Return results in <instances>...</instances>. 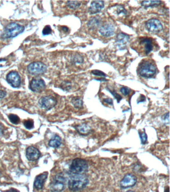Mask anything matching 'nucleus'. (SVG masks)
<instances>
[{
  "mask_svg": "<svg viewBox=\"0 0 170 192\" xmlns=\"http://www.w3.org/2000/svg\"><path fill=\"white\" fill-rule=\"evenodd\" d=\"M157 72V67L154 61L150 59L144 60L140 63L138 68V73L140 76L150 78Z\"/></svg>",
  "mask_w": 170,
  "mask_h": 192,
  "instance_id": "f257e3e1",
  "label": "nucleus"
},
{
  "mask_svg": "<svg viewBox=\"0 0 170 192\" xmlns=\"http://www.w3.org/2000/svg\"><path fill=\"white\" fill-rule=\"evenodd\" d=\"M89 180L84 174H74L69 178L68 186L70 190L77 191L87 186Z\"/></svg>",
  "mask_w": 170,
  "mask_h": 192,
  "instance_id": "f03ea898",
  "label": "nucleus"
},
{
  "mask_svg": "<svg viewBox=\"0 0 170 192\" xmlns=\"http://www.w3.org/2000/svg\"><path fill=\"white\" fill-rule=\"evenodd\" d=\"M25 27L23 26L16 23H11L5 27L1 37L3 39L16 37L23 33Z\"/></svg>",
  "mask_w": 170,
  "mask_h": 192,
  "instance_id": "7ed1b4c3",
  "label": "nucleus"
},
{
  "mask_svg": "<svg viewBox=\"0 0 170 192\" xmlns=\"http://www.w3.org/2000/svg\"><path fill=\"white\" fill-rule=\"evenodd\" d=\"M88 169V166L85 160L76 158L73 160L69 170L73 174H84Z\"/></svg>",
  "mask_w": 170,
  "mask_h": 192,
  "instance_id": "20e7f679",
  "label": "nucleus"
},
{
  "mask_svg": "<svg viewBox=\"0 0 170 192\" xmlns=\"http://www.w3.org/2000/svg\"><path fill=\"white\" fill-rule=\"evenodd\" d=\"M66 179L62 174L53 177L50 184V190L52 192H60L66 188Z\"/></svg>",
  "mask_w": 170,
  "mask_h": 192,
  "instance_id": "39448f33",
  "label": "nucleus"
},
{
  "mask_svg": "<svg viewBox=\"0 0 170 192\" xmlns=\"http://www.w3.org/2000/svg\"><path fill=\"white\" fill-rule=\"evenodd\" d=\"M138 52L143 53L146 55L149 54L154 48L153 40L148 37L140 38L139 39Z\"/></svg>",
  "mask_w": 170,
  "mask_h": 192,
  "instance_id": "423d86ee",
  "label": "nucleus"
},
{
  "mask_svg": "<svg viewBox=\"0 0 170 192\" xmlns=\"http://www.w3.org/2000/svg\"><path fill=\"white\" fill-rule=\"evenodd\" d=\"M46 65L41 62H35L30 63L28 66V71L32 75L43 74L46 71Z\"/></svg>",
  "mask_w": 170,
  "mask_h": 192,
  "instance_id": "0eeeda50",
  "label": "nucleus"
},
{
  "mask_svg": "<svg viewBox=\"0 0 170 192\" xmlns=\"http://www.w3.org/2000/svg\"><path fill=\"white\" fill-rule=\"evenodd\" d=\"M147 30L152 33L156 34L161 32L163 29V26L159 20L156 19H151L146 23Z\"/></svg>",
  "mask_w": 170,
  "mask_h": 192,
  "instance_id": "6e6552de",
  "label": "nucleus"
},
{
  "mask_svg": "<svg viewBox=\"0 0 170 192\" xmlns=\"http://www.w3.org/2000/svg\"><path fill=\"white\" fill-rule=\"evenodd\" d=\"M39 103L41 108L46 110H50L57 105V101L53 96H44L39 99Z\"/></svg>",
  "mask_w": 170,
  "mask_h": 192,
  "instance_id": "1a4fd4ad",
  "label": "nucleus"
},
{
  "mask_svg": "<svg viewBox=\"0 0 170 192\" xmlns=\"http://www.w3.org/2000/svg\"><path fill=\"white\" fill-rule=\"evenodd\" d=\"M45 82L39 77L34 78L30 84V88L34 92L41 93L45 89Z\"/></svg>",
  "mask_w": 170,
  "mask_h": 192,
  "instance_id": "9d476101",
  "label": "nucleus"
},
{
  "mask_svg": "<svg viewBox=\"0 0 170 192\" xmlns=\"http://www.w3.org/2000/svg\"><path fill=\"white\" fill-rule=\"evenodd\" d=\"M137 181V178L136 176L131 174H127L121 180L120 186L121 188H128L133 187L136 183Z\"/></svg>",
  "mask_w": 170,
  "mask_h": 192,
  "instance_id": "9b49d317",
  "label": "nucleus"
},
{
  "mask_svg": "<svg viewBox=\"0 0 170 192\" xmlns=\"http://www.w3.org/2000/svg\"><path fill=\"white\" fill-rule=\"evenodd\" d=\"M6 79L8 83L12 87L18 88L21 85V81L20 75L16 72H10L8 74Z\"/></svg>",
  "mask_w": 170,
  "mask_h": 192,
  "instance_id": "f8f14e48",
  "label": "nucleus"
},
{
  "mask_svg": "<svg viewBox=\"0 0 170 192\" xmlns=\"http://www.w3.org/2000/svg\"><path fill=\"white\" fill-rule=\"evenodd\" d=\"M26 157L29 161H35L41 157V153L37 148L33 146H30L26 150Z\"/></svg>",
  "mask_w": 170,
  "mask_h": 192,
  "instance_id": "ddd939ff",
  "label": "nucleus"
},
{
  "mask_svg": "<svg viewBox=\"0 0 170 192\" xmlns=\"http://www.w3.org/2000/svg\"><path fill=\"white\" fill-rule=\"evenodd\" d=\"M109 13L113 17L121 18L126 16L127 11L122 6L117 5L110 8Z\"/></svg>",
  "mask_w": 170,
  "mask_h": 192,
  "instance_id": "4468645a",
  "label": "nucleus"
},
{
  "mask_svg": "<svg viewBox=\"0 0 170 192\" xmlns=\"http://www.w3.org/2000/svg\"><path fill=\"white\" fill-rule=\"evenodd\" d=\"M99 31V33L102 36L109 37L113 35L115 32V27L111 24H106L101 26Z\"/></svg>",
  "mask_w": 170,
  "mask_h": 192,
  "instance_id": "2eb2a0df",
  "label": "nucleus"
},
{
  "mask_svg": "<svg viewBox=\"0 0 170 192\" xmlns=\"http://www.w3.org/2000/svg\"><path fill=\"white\" fill-rule=\"evenodd\" d=\"M104 6V2L102 1H92L89 8V12L91 14H95L99 13L103 9Z\"/></svg>",
  "mask_w": 170,
  "mask_h": 192,
  "instance_id": "dca6fc26",
  "label": "nucleus"
},
{
  "mask_svg": "<svg viewBox=\"0 0 170 192\" xmlns=\"http://www.w3.org/2000/svg\"><path fill=\"white\" fill-rule=\"evenodd\" d=\"M129 36L127 34L123 33H120L119 34H118L116 37V42L118 47L121 48L122 49V48L125 47L129 40Z\"/></svg>",
  "mask_w": 170,
  "mask_h": 192,
  "instance_id": "f3484780",
  "label": "nucleus"
},
{
  "mask_svg": "<svg viewBox=\"0 0 170 192\" xmlns=\"http://www.w3.org/2000/svg\"><path fill=\"white\" fill-rule=\"evenodd\" d=\"M47 177V173H44L37 176L34 182V187L37 190H41L43 188L44 182L46 180Z\"/></svg>",
  "mask_w": 170,
  "mask_h": 192,
  "instance_id": "a211bd4d",
  "label": "nucleus"
},
{
  "mask_svg": "<svg viewBox=\"0 0 170 192\" xmlns=\"http://www.w3.org/2000/svg\"><path fill=\"white\" fill-rule=\"evenodd\" d=\"M101 19L99 17H95L89 20L87 24L88 27L91 30H94L97 28L101 25Z\"/></svg>",
  "mask_w": 170,
  "mask_h": 192,
  "instance_id": "6ab92c4d",
  "label": "nucleus"
},
{
  "mask_svg": "<svg viewBox=\"0 0 170 192\" xmlns=\"http://www.w3.org/2000/svg\"><path fill=\"white\" fill-rule=\"evenodd\" d=\"M62 144V139L59 136L55 135L49 142L48 145L53 148H58Z\"/></svg>",
  "mask_w": 170,
  "mask_h": 192,
  "instance_id": "aec40b11",
  "label": "nucleus"
},
{
  "mask_svg": "<svg viewBox=\"0 0 170 192\" xmlns=\"http://www.w3.org/2000/svg\"><path fill=\"white\" fill-rule=\"evenodd\" d=\"M161 3V1H143L142 2V5L144 7H152L154 6H157L159 5Z\"/></svg>",
  "mask_w": 170,
  "mask_h": 192,
  "instance_id": "412c9836",
  "label": "nucleus"
},
{
  "mask_svg": "<svg viewBox=\"0 0 170 192\" xmlns=\"http://www.w3.org/2000/svg\"><path fill=\"white\" fill-rule=\"evenodd\" d=\"M78 132L82 135H86L91 131V129L85 124H82L78 127Z\"/></svg>",
  "mask_w": 170,
  "mask_h": 192,
  "instance_id": "4be33fe9",
  "label": "nucleus"
},
{
  "mask_svg": "<svg viewBox=\"0 0 170 192\" xmlns=\"http://www.w3.org/2000/svg\"><path fill=\"white\" fill-rule=\"evenodd\" d=\"M71 103L76 108H82L83 106V101L81 98L78 97H75L73 98L71 100Z\"/></svg>",
  "mask_w": 170,
  "mask_h": 192,
  "instance_id": "5701e85b",
  "label": "nucleus"
},
{
  "mask_svg": "<svg viewBox=\"0 0 170 192\" xmlns=\"http://www.w3.org/2000/svg\"><path fill=\"white\" fill-rule=\"evenodd\" d=\"M81 5V2L77 1H67L66 2V5L70 9H77Z\"/></svg>",
  "mask_w": 170,
  "mask_h": 192,
  "instance_id": "b1692460",
  "label": "nucleus"
},
{
  "mask_svg": "<svg viewBox=\"0 0 170 192\" xmlns=\"http://www.w3.org/2000/svg\"><path fill=\"white\" fill-rule=\"evenodd\" d=\"M83 57L82 56L80 55L79 54L76 53L73 55L72 57L71 61L74 63H82L83 62Z\"/></svg>",
  "mask_w": 170,
  "mask_h": 192,
  "instance_id": "393cba45",
  "label": "nucleus"
},
{
  "mask_svg": "<svg viewBox=\"0 0 170 192\" xmlns=\"http://www.w3.org/2000/svg\"><path fill=\"white\" fill-rule=\"evenodd\" d=\"M9 119L11 123L14 124H18L20 122V118L17 115L15 114H10Z\"/></svg>",
  "mask_w": 170,
  "mask_h": 192,
  "instance_id": "a878e982",
  "label": "nucleus"
},
{
  "mask_svg": "<svg viewBox=\"0 0 170 192\" xmlns=\"http://www.w3.org/2000/svg\"><path fill=\"white\" fill-rule=\"evenodd\" d=\"M23 125L28 129H31L34 127V121L32 120H26L23 123Z\"/></svg>",
  "mask_w": 170,
  "mask_h": 192,
  "instance_id": "bb28decb",
  "label": "nucleus"
},
{
  "mask_svg": "<svg viewBox=\"0 0 170 192\" xmlns=\"http://www.w3.org/2000/svg\"><path fill=\"white\" fill-rule=\"evenodd\" d=\"M139 136L141 140V143L143 144H145L147 140V136L145 132H139Z\"/></svg>",
  "mask_w": 170,
  "mask_h": 192,
  "instance_id": "cd10ccee",
  "label": "nucleus"
},
{
  "mask_svg": "<svg viewBox=\"0 0 170 192\" xmlns=\"http://www.w3.org/2000/svg\"><path fill=\"white\" fill-rule=\"evenodd\" d=\"M91 73L93 75L97 76L104 77L106 76V74L104 73H103V72L101 71L100 70H92Z\"/></svg>",
  "mask_w": 170,
  "mask_h": 192,
  "instance_id": "c85d7f7f",
  "label": "nucleus"
},
{
  "mask_svg": "<svg viewBox=\"0 0 170 192\" xmlns=\"http://www.w3.org/2000/svg\"><path fill=\"white\" fill-rule=\"evenodd\" d=\"M52 32V28L50 27V26L47 25L46 27H44L43 29V34L44 35H48L49 34H51Z\"/></svg>",
  "mask_w": 170,
  "mask_h": 192,
  "instance_id": "c756f323",
  "label": "nucleus"
},
{
  "mask_svg": "<svg viewBox=\"0 0 170 192\" xmlns=\"http://www.w3.org/2000/svg\"><path fill=\"white\" fill-rule=\"evenodd\" d=\"M131 91V90L128 87H122L120 89V92L124 96H127L129 94Z\"/></svg>",
  "mask_w": 170,
  "mask_h": 192,
  "instance_id": "7c9ffc66",
  "label": "nucleus"
},
{
  "mask_svg": "<svg viewBox=\"0 0 170 192\" xmlns=\"http://www.w3.org/2000/svg\"><path fill=\"white\" fill-rule=\"evenodd\" d=\"M109 91H110V93H111L113 95L114 97L117 100L118 102H119L120 101V100L122 99V97L120 95H119L118 93L116 92L115 90H112H112H109Z\"/></svg>",
  "mask_w": 170,
  "mask_h": 192,
  "instance_id": "2f4dec72",
  "label": "nucleus"
},
{
  "mask_svg": "<svg viewBox=\"0 0 170 192\" xmlns=\"http://www.w3.org/2000/svg\"><path fill=\"white\" fill-rule=\"evenodd\" d=\"M103 101L105 103L108 104L109 105H112L113 104V100L111 98H108L104 99Z\"/></svg>",
  "mask_w": 170,
  "mask_h": 192,
  "instance_id": "473e14b6",
  "label": "nucleus"
},
{
  "mask_svg": "<svg viewBox=\"0 0 170 192\" xmlns=\"http://www.w3.org/2000/svg\"><path fill=\"white\" fill-rule=\"evenodd\" d=\"M7 95V93L3 90H0V99L5 98Z\"/></svg>",
  "mask_w": 170,
  "mask_h": 192,
  "instance_id": "72a5a7b5",
  "label": "nucleus"
},
{
  "mask_svg": "<svg viewBox=\"0 0 170 192\" xmlns=\"http://www.w3.org/2000/svg\"><path fill=\"white\" fill-rule=\"evenodd\" d=\"M145 97L143 96V95H141L140 96V98H139L138 100V103H140V102H142L145 101Z\"/></svg>",
  "mask_w": 170,
  "mask_h": 192,
  "instance_id": "f704fd0d",
  "label": "nucleus"
},
{
  "mask_svg": "<svg viewBox=\"0 0 170 192\" xmlns=\"http://www.w3.org/2000/svg\"><path fill=\"white\" fill-rule=\"evenodd\" d=\"M5 192H19L16 189H11L10 190H9L7 191H6Z\"/></svg>",
  "mask_w": 170,
  "mask_h": 192,
  "instance_id": "c9c22d12",
  "label": "nucleus"
},
{
  "mask_svg": "<svg viewBox=\"0 0 170 192\" xmlns=\"http://www.w3.org/2000/svg\"><path fill=\"white\" fill-rule=\"evenodd\" d=\"M62 28L66 32H68V28L67 27H66V26H63V27H62Z\"/></svg>",
  "mask_w": 170,
  "mask_h": 192,
  "instance_id": "e433bc0d",
  "label": "nucleus"
},
{
  "mask_svg": "<svg viewBox=\"0 0 170 192\" xmlns=\"http://www.w3.org/2000/svg\"><path fill=\"white\" fill-rule=\"evenodd\" d=\"M170 192V190H169V187H168L167 188L165 189V192Z\"/></svg>",
  "mask_w": 170,
  "mask_h": 192,
  "instance_id": "4c0bfd02",
  "label": "nucleus"
},
{
  "mask_svg": "<svg viewBox=\"0 0 170 192\" xmlns=\"http://www.w3.org/2000/svg\"><path fill=\"white\" fill-rule=\"evenodd\" d=\"M134 192V191H133L129 190V191H126V192Z\"/></svg>",
  "mask_w": 170,
  "mask_h": 192,
  "instance_id": "58836bf2",
  "label": "nucleus"
},
{
  "mask_svg": "<svg viewBox=\"0 0 170 192\" xmlns=\"http://www.w3.org/2000/svg\"><path fill=\"white\" fill-rule=\"evenodd\" d=\"M5 61V60H4V59H1L0 60V61Z\"/></svg>",
  "mask_w": 170,
  "mask_h": 192,
  "instance_id": "ea45409f",
  "label": "nucleus"
}]
</instances>
